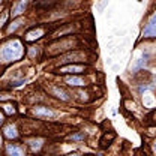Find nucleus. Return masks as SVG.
Instances as JSON below:
<instances>
[{
  "label": "nucleus",
  "instance_id": "obj_8",
  "mask_svg": "<svg viewBox=\"0 0 156 156\" xmlns=\"http://www.w3.org/2000/svg\"><path fill=\"white\" fill-rule=\"evenodd\" d=\"M33 114L36 117H51L53 116V111L47 107H35L33 108Z\"/></svg>",
  "mask_w": 156,
  "mask_h": 156
},
{
  "label": "nucleus",
  "instance_id": "obj_2",
  "mask_svg": "<svg viewBox=\"0 0 156 156\" xmlns=\"http://www.w3.org/2000/svg\"><path fill=\"white\" fill-rule=\"evenodd\" d=\"M143 36L144 38H156V14H153L152 18L149 20V23L146 24V27L143 30Z\"/></svg>",
  "mask_w": 156,
  "mask_h": 156
},
{
  "label": "nucleus",
  "instance_id": "obj_10",
  "mask_svg": "<svg viewBox=\"0 0 156 156\" xmlns=\"http://www.w3.org/2000/svg\"><path fill=\"white\" fill-rule=\"evenodd\" d=\"M51 93H53L56 98L62 99V101H68V99H69L68 92H65V90H63V89H60V87H51Z\"/></svg>",
  "mask_w": 156,
  "mask_h": 156
},
{
  "label": "nucleus",
  "instance_id": "obj_9",
  "mask_svg": "<svg viewBox=\"0 0 156 156\" xmlns=\"http://www.w3.org/2000/svg\"><path fill=\"white\" fill-rule=\"evenodd\" d=\"M65 81L69 84V86H75V87H81L84 86V80L81 77H77V75H71V77H66Z\"/></svg>",
  "mask_w": 156,
  "mask_h": 156
},
{
  "label": "nucleus",
  "instance_id": "obj_22",
  "mask_svg": "<svg viewBox=\"0 0 156 156\" xmlns=\"http://www.w3.org/2000/svg\"><path fill=\"white\" fill-rule=\"evenodd\" d=\"M0 71H2V68H0ZM0 75H2V72H0Z\"/></svg>",
  "mask_w": 156,
  "mask_h": 156
},
{
  "label": "nucleus",
  "instance_id": "obj_13",
  "mask_svg": "<svg viewBox=\"0 0 156 156\" xmlns=\"http://www.w3.org/2000/svg\"><path fill=\"white\" fill-rule=\"evenodd\" d=\"M8 18H9V11H8V9H5V11L2 12V15H0V29L6 24Z\"/></svg>",
  "mask_w": 156,
  "mask_h": 156
},
{
  "label": "nucleus",
  "instance_id": "obj_18",
  "mask_svg": "<svg viewBox=\"0 0 156 156\" xmlns=\"http://www.w3.org/2000/svg\"><path fill=\"white\" fill-rule=\"evenodd\" d=\"M2 123H3V116L0 114V125H2Z\"/></svg>",
  "mask_w": 156,
  "mask_h": 156
},
{
  "label": "nucleus",
  "instance_id": "obj_1",
  "mask_svg": "<svg viewBox=\"0 0 156 156\" xmlns=\"http://www.w3.org/2000/svg\"><path fill=\"white\" fill-rule=\"evenodd\" d=\"M24 56V47L18 39H12L6 42L0 48V62L2 63H12Z\"/></svg>",
  "mask_w": 156,
  "mask_h": 156
},
{
  "label": "nucleus",
  "instance_id": "obj_17",
  "mask_svg": "<svg viewBox=\"0 0 156 156\" xmlns=\"http://www.w3.org/2000/svg\"><path fill=\"white\" fill-rule=\"evenodd\" d=\"M11 95L9 93H0V101H5V99H9Z\"/></svg>",
  "mask_w": 156,
  "mask_h": 156
},
{
  "label": "nucleus",
  "instance_id": "obj_4",
  "mask_svg": "<svg viewBox=\"0 0 156 156\" xmlns=\"http://www.w3.org/2000/svg\"><path fill=\"white\" fill-rule=\"evenodd\" d=\"M84 71H86L84 65H66V66H62L58 69L60 74H81Z\"/></svg>",
  "mask_w": 156,
  "mask_h": 156
},
{
  "label": "nucleus",
  "instance_id": "obj_5",
  "mask_svg": "<svg viewBox=\"0 0 156 156\" xmlns=\"http://www.w3.org/2000/svg\"><path fill=\"white\" fill-rule=\"evenodd\" d=\"M3 134H5L6 138H9V140L18 138V131H17V126H15V125H6L5 129H3Z\"/></svg>",
  "mask_w": 156,
  "mask_h": 156
},
{
  "label": "nucleus",
  "instance_id": "obj_15",
  "mask_svg": "<svg viewBox=\"0 0 156 156\" xmlns=\"http://www.w3.org/2000/svg\"><path fill=\"white\" fill-rule=\"evenodd\" d=\"M41 140H32L30 141V147H32V150H39L41 149Z\"/></svg>",
  "mask_w": 156,
  "mask_h": 156
},
{
  "label": "nucleus",
  "instance_id": "obj_7",
  "mask_svg": "<svg viewBox=\"0 0 156 156\" xmlns=\"http://www.w3.org/2000/svg\"><path fill=\"white\" fill-rule=\"evenodd\" d=\"M26 8H27V2H18V3H15L14 5V8H12V18H17L20 17L24 11H26Z\"/></svg>",
  "mask_w": 156,
  "mask_h": 156
},
{
  "label": "nucleus",
  "instance_id": "obj_20",
  "mask_svg": "<svg viewBox=\"0 0 156 156\" xmlns=\"http://www.w3.org/2000/svg\"><path fill=\"white\" fill-rule=\"evenodd\" d=\"M0 146H2V135H0Z\"/></svg>",
  "mask_w": 156,
  "mask_h": 156
},
{
  "label": "nucleus",
  "instance_id": "obj_19",
  "mask_svg": "<svg viewBox=\"0 0 156 156\" xmlns=\"http://www.w3.org/2000/svg\"><path fill=\"white\" fill-rule=\"evenodd\" d=\"M153 150H155V152H156V141H155V143H153Z\"/></svg>",
  "mask_w": 156,
  "mask_h": 156
},
{
  "label": "nucleus",
  "instance_id": "obj_12",
  "mask_svg": "<svg viewBox=\"0 0 156 156\" xmlns=\"http://www.w3.org/2000/svg\"><path fill=\"white\" fill-rule=\"evenodd\" d=\"M3 111L8 114V116H12L17 113V108H15V104H5L3 105Z\"/></svg>",
  "mask_w": 156,
  "mask_h": 156
},
{
  "label": "nucleus",
  "instance_id": "obj_16",
  "mask_svg": "<svg viewBox=\"0 0 156 156\" xmlns=\"http://www.w3.org/2000/svg\"><path fill=\"white\" fill-rule=\"evenodd\" d=\"M69 140H84V134L81 132V134H72V135H69Z\"/></svg>",
  "mask_w": 156,
  "mask_h": 156
},
{
  "label": "nucleus",
  "instance_id": "obj_3",
  "mask_svg": "<svg viewBox=\"0 0 156 156\" xmlns=\"http://www.w3.org/2000/svg\"><path fill=\"white\" fill-rule=\"evenodd\" d=\"M44 33H45V29L42 27V26H38V27H33V29H30L27 33H26V41L27 42H35L36 39L42 38L44 36Z\"/></svg>",
  "mask_w": 156,
  "mask_h": 156
},
{
  "label": "nucleus",
  "instance_id": "obj_21",
  "mask_svg": "<svg viewBox=\"0 0 156 156\" xmlns=\"http://www.w3.org/2000/svg\"><path fill=\"white\" fill-rule=\"evenodd\" d=\"M68 156H78V155H68Z\"/></svg>",
  "mask_w": 156,
  "mask_h": 156
},
{
  "label": "nucleus",
  "instance_id": "obj_14",
  "mask_svg": "<svg viewBox=\"0 0 156 156\" xmlns=\"http://www.w3.org/2000/svg\"><path fill=\"white\" fill-rule=\"evenodd\" d=\"M21 23H23V20H21V18L15 20V21H14V23H12V24L9 26V29H8V32H9V33H12V32H15V30L18 29L20 26H21Z\"/></svg>",
  "mask_w": 156,
  "mask_h": 156
},
{
  "label": "nucleus",
  "instance_id": "obj_6",
  "mask_svg": "<svg viewBox=\"0 0 156 156\" xmlns=\"http://www.w3.org/2000/svg\"><path fill=\"white\" fill-rule=\"evenodd\" d=\"M6 155L8 156H24V150L20 146H17V144H8Z\"/></svg>",
  "mask_w": 156,
  "mask_h": 156
},
{
  "label": "nucleus",
  "instance_id": "obj_11",
  "mask_svg": "<svg viewBox=\"0 0 156 156\" xmlns=\"http://www.w3.org/2000/svg\"><path fill=\"white\" fill-rule=\"evenodd\" d=\"M116 138V134L114 132H110V134H105V135L101 138V141H99V144H101V147H108L110 144H111V141Z\"/></svg>",
  "mask_w": 156,
  "mask_h": 156
}]
</instances>
